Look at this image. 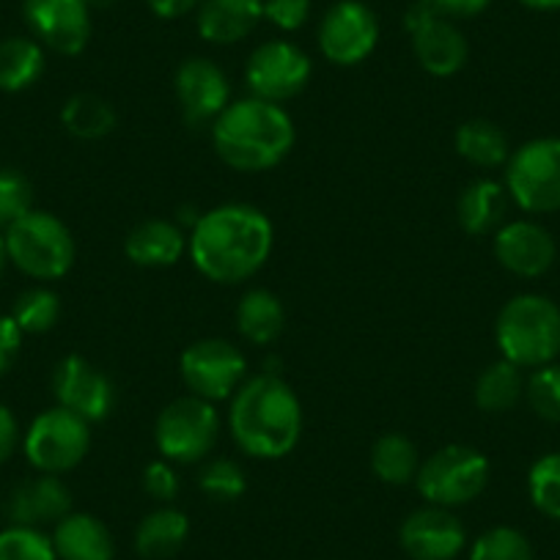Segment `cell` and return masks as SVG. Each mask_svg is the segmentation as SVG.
I'll use <instances>...</instances> for the list:
<instances>
[{"label":"cell","instance_id":"cell-24","mask_svg":"<svg viewBox=\"0 0 560 560\" xmlns=\"http://www.w3.org/2000/svg\"><path fill=\"white\" fill-rule=\"evenodd\" d=\"M187 536H190V520L182 514L179 509H163L152 511L140 520L138 530H135V549L140 558L147 560H165L174 558L182 547H185Z\"/></svg>","mask_w":560,"mask_h":560},{"label":"cell","instance_id":"cell-23","mask_svg":"<svg viewBox=\"0 0 560 560\" xmlns=\"http://www.w3.org/2000/svg\"><path fill=\"white\" fill-rule=\"evenodd\" d=\"M509 212V190L494 179H476L465 187L456 203L459 225L472 236L494 234Z\"/></svg>","mask_w":560,"mask_h":560},{"label":"cell","instance_id":"cell-17","mask_svg":"<svg viewBox=\"0 0 560 560\" xmlns=\"http://www.w3.org/2000/svg\"><path fill=\"white\" fill-rule=\"evenodd\" d=\"M398 541L412 560H454L465 549L467 536L451 509L427 505L404 520Z\"/></svg>","mask_w":560,"mask_h":560},{"label":"cell","instance_id":"cell-26","mask_svg":"<svg viewBox=\"0 0 560 560\" xmlns=\"http://www.w3.org/2000/svg\"><path fill=\"white\" fill-rule=\"evenodd\" d=\"M456 152L476 168H500L509 163V138L489 118H470L456 129Z\"/></svg>","mask_w":560,"mask_h":560},{"label":"cell","instance_id":"cell-2","mask_svg":"<svg viewBox=\"0 0 560 560\" xmlns=\"http://www.w3.org/2000/svg\"><path fill=\"white\" fill-rule=\"evenodd\" d=\"M229 427L247 456L283 459L303 438V404L280 376H253L231 398Z\"/></svg>","mask_w":560,"mask_h":560},{"label":"cell","instance_id":"cell-27","mask_svg":"<svg viewBox=\"0 0 560 560\" xmlns=\"http://www.w3.org/2000/svg\"><path fill=\"white\" fill-rule=\"evenodd\" d=\"M45 72V50L34 39L12 36L0 42V91L20 94Z\"/></svg>","mask_w":560,"mask_h":560},{"label":"cell","instance_id":"cell-19","mask_svg":"<svg viewBox=\"0 0 560 560\" xmlns=\"http://www.w3.org/2000/svg\"><path fill=\"white\" fill-rule=\"evenodd\" d=\"M67 514H72V492L61 478L47 476V472L23 481L7 498V516L12 525L39 527L47 522L58 525Z\"/></svg>","mask_w":560,"mask_h":560},{"label":"cell","instance_id":"cell-11","mask_svg":"<svg viewBox=\"0 0 560 560\" xmlns=\"http://www.w3.org/2000/svg\"><path fill=\"white\" fill-rule=\"evenodd\" d=\"M245 80L256 100L280 105L303 94L311 80V58L292 42H267L247 61Z\"/></svg>","mask_w":560,"mask_h":560},{"label":"cell","instance_id":"cell-22","mask_svg":"<svg viewBox=\"0 0 560 560\" xmlns=\"http://www.w3.org/2000/svg\"><path fill=\"white\" fill-rule=\"evenodd\" d=\"M52 547L58 560H113L116 544L105 522L91 514H67L56 525Z\"/></svg>","mask_w":560,"mask_h":560},{"label":"cell","instance_id":"cell-15","mask_svg":"<svg viewBox=\"0 0 560 560\" xmlns=\"http://www.w3.org/2000/svg\"><path fill=\"white\" fill-rule=\"evenodd\" d=\"M25 20L61 56H80L91 39L89 0H25Z\"/></svg>","mask_w":560,"mask_h":560},{"label":"cell","instance_id":"cell-13","mask_svg":"<svg viewBox=\"0 0 560 560\" xmlns=\"http://www.w3.org/2000/svg\"><path fill=\"white\" fill-rule=\"evenodd\" d=\"M52 393L58 407L69 409L85 423H100L116 407V387L105 371L80 354H67L52 371Z\"/></svg>","mask_w":560,"mask_h":560},{"label":"cell","instance_id":"cell-32","mask_svg":"<svg viewBox=\"0 0 560 560\" xmlns=\"http://www.w3.org/2000/svg\"><path fill=\"white\" fill-rule=\"evenodd\" d=\"M530 500L544 516L560 520V454H547L530 467L527 476Z\"/></svg>","mask_w":560,"mask_h":560},{"label":"cell","instance_id":"cell-43","mask_svg":"<svg viewBox=\"0 0 560 560\" xmlns=\"http://www.w3.org/2000/svg\"><path fill=\"white\" fill-rule=\"evenodd\" d=\"M201 0H149V7L158 18L163 20H176V18H185L187 12L198 7Z\"/></svg>","mask_w":560,"mask_h":560},{"label":"cell","instance_id":"cell-6","mask_svg":"<svg viewBox=\"0 0 560 560\" xmlns=\"http://www.w3.org/2000/svg\"><path fill=\"white\" fill-rule=\"evenodd\" d=\"M489 459L470 445H445L418 467L415 487L429 505L456 509L476 500L489 483Z\"/></svg>","mask_w":560,"mask_h":560},{"label":"cell","instance_id":"cell-30","mask_svg":"<svg viewBox=\"0 0 560 560\" xmlns=\"http://www.w3.org/2000/svg\"><path fill=\"white\" fill-rule=\"evenodd\" d=\"M61 121L80 140H100L116 129V110L96 94H74L63 105Z\"/></svg>","mask_w":560,"mask_h":560},{"label":"cell","instance_id":"cell-4","mask_svg":"<svg viewBox=\"0 0 560 560\" xmlns=\"http://www.w3.org/2000/svg\"><path fill=\"white\" fill-rule=\"evenodd\" d=\"M494 338L509 363L541 369L560 354V308L541 294H520L498 314Z\"/></svg>","mask_w":560,"mask_h":560},{"label":"cell","instance_id":"cell-9","mask_svg":"<svg viewBox=\"0 0 560 560\" xmlns=\"http://www.w3.org/2000/svg\"><path fill=\"white\" fill-rule=\"evenodd\" d=\"M91 423L63 407L42 412L25 434V456L31 465L47 476L74 470L91 448Z\"/></svg>","mask_w":560,"mask_h":560},{"label":"cell","instance_id":"cell-25","mask_svg":"<svg viewBox=\"0 0 560 560\" xmlns=\"http://www.w3.org/2000/svg\"><path fill=\"white\" fill-rule=\"evenodd\" d=\"M283 325H287L283 303L267 289H250L236 305V327L242 338L256 347H269L278 341Z\"/></svg>","mask_w":560,"mask_h":560},{"label":"cell","instance_id":"cell-18","mask_svg":"<svg viewBox=\"0 0 560 560\" xmlns=\"http://www.w3.org/2000/svg\"><path fill=\"white\" fill-rule=\"evenodd\" d=\"M494 256L520 278H538L555 264L558 247L552 234L533 220H514L494 231Z\"/></svg>","mask_w":560,"mask_h":560},{"label":"cell","instance_id":"cell-3","mask_svg":"<svg viewBox=\"0 0 560 560\" xmlns=\"http://www.w3.org/2000/svg\"><path fill=\"white\" fill-rule=\"evenodd\" d=\"M294 121L275 102H231L212 124V143L218 158L242 174L269 171L287 160L294 147Z\"/></svg>","mask_w":560,"mask_h":560},{"label":"cell","instance_id":"cell-45","mask_svg":"<svg viewBox=\"0 0 560 560\" xmlns=\"http://www.w3.org/2000/svg\"><path fill=\"white\" fill-rule=\"evenodd\" d=\"M7 258H9V253H7V236L0 234V275H3V267H7Z\"/></svg>","mask_w":560,"mask_h":560},{"label":"cell","instance_id":"cell-10","mask_svg":"<svg viewBox=\"0 0 560 560\" xmlns=\"http://www.w3.org/2000/svg\"><path fill=\"white\" fill-rule=\"evenodd\" d=\"M182 380L192 396L203 401H223L240 390L245 380V354L223 338H203L190 343L179 360Z\"/></svg>","mask_w":560,"mask_h":560},{"label":"cell","instance_id":"cell-35","mask_svg":"<svg viewBox=\"0 0 560 560\" xmlns=\"http://www.w3.org/2000/svg\"><path fill=\"white\" fill-rule=\"evenodd\" d=\"M198 487L207 498L220 500V503H231L240 500L247 489V478L242 467L231 459H214L198 476Z\"/></svg>","mask_w":560,"mask_h":560},{"label":"cell","instance_id":"cell-29","mask_svg":"<svg viewBox=\"0 0 560 560\" xmlns=\"http://www.w3.org/2000/svg\"><path fill=\"white\" fill-rule=\"evenodd\" d=\"M522 390H525V382H522L520 365L503 358L487 365L476 380V404L483 412H509L522 398Z\"/></svg>","mask_w":560,"mask_h":560},{"label":"cell","instance_id":"cell-42","mask_svg":"<svg viewBox=\"0 0 560 560\" xmlns=\"http://www.w3.org/2000/svg\"><path fill=\"white\" fill-rule=\"evenodd\" d=\"M20 443V423L7 404H0V465H7Z\"/></svg>","mask_w":560,"mask_h":560},{"label":"cell","instance_id":"cell-34","mask_svg":"<svg viewBox=\"0 0 560 560\" xmlns=\"http://www.w3.org/2000/svg\"><path fill=\"white\" fill-rule=\"evenodd\" d=\"M470 560H533V547L516 527H492L476 538Z\"/></svg>","mask_w":560,"mask_h":560},{"label":"cell","instance_id":"cell-39","mask_svg":"<svg viewBox=\"0 0 560 560\" xmlns=\"http://www.w3.org/2000/svg\"><path fill=\"white\" fill-rule=\"evenodd\" d=\"M308 14L311 0H264V18L280 31H298Z\"/></svg>","mask_w":560,"mask_h":560},{"label":"cell","instance_id":"cell-38","mask_svg":"<svg viewBox=\"0 0 560 560\" xmlns=\"http://www.w3.org/2000/svg\"><path fill=\"white\" fill-rule=\"evenodd\" d=\"M143 489H147L149 498L160 500V503H171L179 494V476L171 467V462L158 459L147 465V470H143Z\"/></svg>","mask_w":560,"mask_h":560},{"label":"cell","instance_id":"cell-44","mask_svg":"<svg viewBox=\"0 0 560 560\" xmlns=\"http://www.w3.org/2000/svg\"><path fill=\"white\" fill-rule=\"evenodd\" d=\"M520 3L533 12H558L560 9V0H520Z\"/></svg>","mask_w":560,"mask_h":560},{"label":"cell","instance_id":"cell-36","mask_svg":"<svg viewBox=\"0 0 560 560\" xmlns=\"http://www.w3.org/2000/svg\"><path fill=\"white\" fill-rule=\"evenodd\" d=\"M527 401L538 418L560 423V365L547 363L527 380Z\"/></svg>","mask_w":560,"mask_h":560},{"label":"cell","instance_id":"cell-28","mask_svg":"<svg viewBox=\"0 0 560 560\" xmlns=\"http://www.w3.org/2000/svg\"><path fill=\"white\" fill-rule=\"evenodd\" d=\"M418 467V448H415L412 440L398 432L382 434L371 448V470L382 483L404 487V483L415 481Z\"/></svg>","mask_w":560,"mask_h":560},{"label":"cell","instance_id":"cell-14","mask_svg":"<svg viewBox=\"0 0 560 560\" xmlns=\"http://www.w3.org/2000/svg\"><path fill=\"white\" fill-rule=\"evenodd\" d=\"M404 25L412 34V47L420 67L429 74L451 78L467 63V42L451 20L438 18L423 3H418L407 12Z\"/></svg>","mask_w":560,"mask_h":560},{"label":"cell","instance_id":"cell-33","mask_svg":"<svg viewBox=\"0 0 560 560\" xmlns=\"http://www.w3.org/2000/svg\"><path fill=\"white\" fill-rule=\"evenodd\" d=\"M0 560H58V555L39 527L12 525L0 530Z\"/></svg>","mask_w":560,"mask_h":560},{"label":"cell","instance_id":"cell-7","mask_svg":"<svg viewBox=\"0 0 560 560\" xmlns=\"http://www.w3.org/2000/svg\"><path fill=\"white\" fill-rule=\"evenodd\" d=\"M505 190L530 214L560 209V138L527 140L505 163Z\"/></svg>","mask_w":560,"mask_h":560},{"label":"cell","instance_id":"cell-12","mask_svg":"<svg viewBox=\"0 0 560 560\" xmlns=\"http://www.w3.org/2000/svg\"><path fill=\"white\" fill-rule=\"evenodd\" d=\"M380 42V23L360 0H341L325 14L319 28V47L336 67H358L374 52Z\"/></svg>","mask_w":560,"mask_h":560},{"label":"cell","instance_id":"cell-37","mask_svg":"<svg viewBox=\"0 0 560 560\" xmlns=\"http://www.w3.org/2000/svg\"><path fill=\"white\" fill-rule=\"evenodd\" d=\"M34 209V187L20 171L0 168V229H9L14 220Z\"/></svg>","mask_w":560,"mask_h":560},{"label":"cell","instance_id":"cell-31","mask_svg":"<svg viewBox=\"0 0 560 560\" xmlns=\"http://www.w3.org/2000/svg\"><path fill=\"white\" fill-rule=\"evenodd\" d=\"M9 316L18 322L20 330L31 332V336L50 332L61 316V300L50 289H28L14 300V308Z\"/></svg>","mask_w":560,"mask_h":560},{"label":"cell","instance_id":"cell-8","mask_svg":"<svg viewBox=\"0 0 560 560\" xmlns=\"http://www.w3.org/2000/svg\"><path fill=\"white\" fill-rule=\"evenodd\" d=\"M220 418L214 412L212 401H203L198 396H182L171 401L160 412L158 427H154V443L171 465H192L203 456L212 454L218 443Z\"/></svg>","mask_w":560,"mask_h":560},{"label":"cell","instance_id":"cell-40","mask_svg":"<svg viewBox=\"0 0 560 560\" xmlns=\"http://www.w3.org/2000/svg\"><path fill=\"white\" fill-rule=\"evenodd\" d=\"M23 336L25 332L20 330L12 316H0V376L7 374L14 365V360H18L20 347H23Z\"/></svg>","mask_w":560,"mask_h":560},{"label":"cell","instance_id":"cell-41","mask_svg":"<svg viewBox=\"0 0 560 560\" xmlns=\"http://www.w3.org/2000/svg\"><path fill=\"white\" fill-rule=\"evenodd\" d=\"M429 12H434L438 18L454 20V18H476L483 9L492 3V0H420Z\"/></svg>","mask_w":560,"mask_h":560},{"label":"cell","instance_id":"cell-5","mask_svg":"<svg viewBox=\"0 0 560 560\" xmlns=\"http://www.w3.org/2000/svg\"><path fill=\"white\" fill-rule=\"evenodd\" d=\"M9 261L36 280H56L72 269L74 240L72 231L50 212L31 209L7 229Z\"/></svg>","mask_w":560,"mask_h":560},{"label":"cell","instance_id":"cell-20","mask_svg":"<svg viewBox=\"0 0 560 560\" xmlns=\"http://www.w3.org/2000/svg\"><path fill=\"white\" fill-rule=\"evenodd\" d=\"M187 250L185 231L176 223L163 218L143 220L129 231L127 242H124V253L132 264L147 269L158 267H174Z\"/></svg>","mask_w":560,"mask_h":560},{"label":"cell","instance_id":"cell-1","mask_svg":"<svg viewBox=\"0 0 560 560\" xmlns=\"http://www.w3.org/2000/svg\"><path fill=\"white\" fill-rule=\"evenodd\" d=\"M272 223L250 203H223L201 214L187 236V250L203 278L214 283H242L267 264L272 253Z\"/></svg>","mask_w":560,"mask_h":560},{"label":"cell","instance_id":"cell-16","mask_svg":"<svg viewBox=\"0 0 560 560\" xmlns=\"http://www.w3.org/2000/svg\"><path fill=\"white\" fill-rule=\"evenodd\" d=\"M176 100L190 127H207L231 105L229 78L209 58H187L176 72Z\"/></svg>","mask_w":560,"mask_h":560},{"label":"cell","instance_id":"cell-21","mask_svg":"<svg viewBox=\"0 0 560 560\" xmlns=\"http://www.w3.org/2000/svg\"><path fill=\"white\" fill-rule=\"evenodd\" d=\"M264 18V0H203L198 34L212 45H234L253 34Z\"/></svg>","mask_w":560,"mask_h":560}]
</instances>
